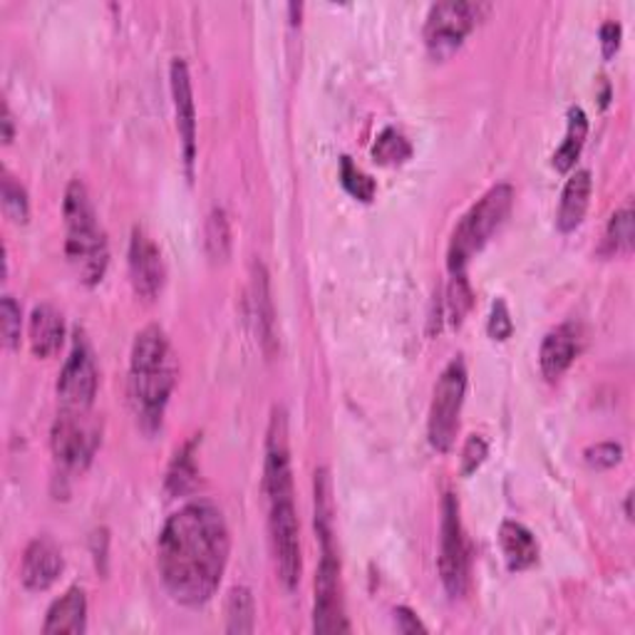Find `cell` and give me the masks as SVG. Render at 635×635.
I'll return each instance as SVG.
<instances>
[{
	"label": "cell",
	"instance_id": "1",
	"mask_svg": "<svg viewBox=\"0 0 635 635\" xmlns=\"http://www.w3.org/2000/svg\"><path fill=\"white\" fill-rule=\"evenodd\" d=\"M231 534L214 504L192 502L167 518L157 542V566L167 594L187 608L214 598L229 566Z\"/></svg>",
	"mask_w": 635,
	"mask_h": 635
},
{
	"label": "cell",
	"instance_id": "2",
	"mask_svg": "<svg viewBox=\"0 0 635 635\" xmlns=\"http://www.w3.org/2000/svg\"><path fill=\"white\" fill-rule=\"evenodd\" d=\"M177 383V360L164 327L147 325L137 333L130 357V400L147 432L162 427L169 395Z\"/></svg>",
	"mask_w": 635,
	"mask_h": 635
},
{
	"label": "cell",
	"instance_id": "3",
	"mask_svg": "<svg viewBox=\"0 0 635 635\" xmlns=\"http://www.w3.org/2000/svg\"><path fill=\"white\" fill-rule=\"evenodd\" d=\"M62 214H65L68 229L65 253L72 269H75L84 285H98L104 279V271H108L110 249L100 226L98 211H94L88 194V187L80 179L70 182L65 201H62Z\"/></svg>",
	"mask_w": 635,
	"mask_h": 635
},
{
	"label": "cell",
	"instance_id": "4",
	"mask_svg": "<svg viewBox=\"0 0 635 635\" xmlns=\"http://www.w3.org/2000/svg\"><path fill=\"white\" fill-rule=\"evenodd\" d=\"M512 204L514 189L510 184H496L462 216L447 251V266L452 276H462L467 271V263L490 243L494 231L510 216Z\"/></svg>",
	"mask_w": 635,
	"mask_h": 635
},
{
	"label": "cell",
	"instance_id": "5",
	"mask_svg": "<svg viewBox=\"0 0 635 635\" xmlns=\"http://www.w3.org/2000/svg\"><path fill=\"white\" fill-rule=\"evenodd\" d=\"M464 393H467V365H464L462 357H454L442 370L430 405L427 437L437 452H450L454 447V440H457L460 432Z\"/></svg>",
	"mask_w": 635,
	"mask_h": 635
},
{
	"label": "cell",
	"instance_id": "6",
	"mask_svg": "<svg viewBox=\"0 0 635 635\" xmlns=\"http://www.w3.org/2000/svg\"><path fill=\"white\" fill-rule=\"evenodd\" d=\"M293 496H276V500H269V532H271L273 561H276V574L285 591L299 588L303 574L301 524Z\"/></svg>",
	"mask_w": 635,
	"mask_h": 635
},
{
	"label": "cell",
	"instance_id": "7",
	"mask_svg": "<svg viewBox=\"0 0 635 635\" xmlns=\"http://www.w3.org/2000/svg\"><path fill=\"white\" fill-rule=\"evenodd\" d=\"M490 6L472 0H447L430 8L425 23V46L435 60H447L462 48L464 38L480 23Z\"/></svg>",
	"mask_w": 635,
	"mask_h": 635
},
{
	"label": "cell",
	"instance_id": "8",
	"mask_svg": "<svg viewBox=\"0 0 635 635\" xmlns=\"http://www.w3.org/2000/svg\"><path fill=\"white\" fill-rule=\"evenodd\" d=\"M321 542V564L315 571V601H313V631L315 633H347L351 623L345 616L341 558L333 536L318 538Z\"/></svg>",
	"mask_w": 635,
	"mask_h": 635
},
{
	"label": "cell",
	"instance_id": "9",
	"mask_svg": "<svg viewBox=\"0 0 635 635\" xmlns=\"http://www.w3.org/2000/svg\"><path fill=\"white\" fill-rule=\"evenodd\" d=\"M440 578L450 598H462L470 586V554L464 542L460 504L454 494H444L440 526Z\"/></svg>",
	"mask_w": 635,
	"mask_h": 635
},
{
	"label": "cell",
	"instance_id": "10",
	"mask_svg": "<svg viewBox=\"0 0 635 635\" xmlns=\"http://www.w3.org/2000/svg\"><path fill=\"white\" fill-rule=\"evenodd\" d=\"M94 395H98V367H94L92 351L84 341H75L65 365L60 370L58 397L65 412L84 415L92 407Z\"/></svg>",
	"mask_w": 635,
	"mask_h": 635
},
{
	"label": "cell",
	"instance_id": "11",
	"mask_svg": "<svg viewBox=\"0 0 635 635\" xmlns=\"http://www.w3.org/2000/svg\"><path fill=\"white\" fill-rule=\"evenodd\" d=\"M98 432L82 422L80 412H62L56 420L50 432L52 457L58 460L60 467L82 472L94 457L98 450Z\"/></svg>",
	"mask_w": 635,
	"mask_h": 635
},
{
	"label": "cell",
	"instance_id": "12",
	"mask_svg": "<svg viewBox=\"0 0 635 635\" xmlns=\"http://www.w3.org/2000/svg\"><path fill=\"white\" fill-rule=\"evenodd\" d=\"M130 281L134 293L144 301H154L164 289L167 266L162 251L144 229L137 226L130 239Z\"/></svg>",
	"mask_w": 635,
	"mask_h": 635
},
{
	"label": "cell",
	"instance_id": "13",
	"mask_svg": "<svg viewBox=\"0 0 635 635\" xmlns=\"http://www.w3.org/2000/svg\"><path fill=\"white\" fill-rule=\"evenodd\" d=\"M169 82H172V100H174V118H177V132L182 140L184 164L187 172L192 177L194 159H196V104H194V90H192V72L184 60H174L169 68Z\"/></svg>",
	"mask_w": 635,
	"mask_h": 635
},
{
	"label": "cell",
	"instance_id": "14",
	"mask_svg": "<svg viewBox=\"0 0 635 635\" xmlns=\"http://www.w3.org/2000/svg\"><path fill=\"white\" fill-rule=\"evenodd\" d=\"M62 568H65V558H62L60 546L52 538L40 536L26 548L23 564H20V581L30 594H42L60 578Z\"/></svg>",
	"mask_w": 635,
	"mask_h": 635
},
{
	"label": "cell",
	"instance_id": "15",
	"mask_svg": "<svg viewBox=\"0 0 635 635\" xmlns=\"http://www.w3.org/2000/svg\"><path fill=\"white\" fill-rule=\"evenodd\" d=\"M578 353V331L571 323H564L548 331L542 351H538V365L546 380H558L571 367Z\"/></svg>",
	"mask_w": 635,
	"mask_h": 635
},
{
	"label": "cell",
	"instance_id": "16",
	"mask_svg": "<svg viewBox=\"0 0 635 635\" xmlns=\"http://www.w3.org/2000/svg\"><path fill=\"white\" fill-rule=\"evenodd\" d=\"M591 192H594V179H591L588 169H578V172L568 177L556 214V226L561 234H571V231H576L584 224L591 204Z\"/></svg>",
	"mask_w": 635,
	"mask_h": 635
},
{
	"label": "cell",
	"instance_id": "17",
	"mask_svg": "<svg viewBox=\"0 0 635 635\" xmlns=\"http://www.w3.org/2000/svg\"><path fill=\"white\" fill-rule=\"evenodd\" d=\"M28 337L36 357H52L60 351L62 341H65V321H62V313L56 305H36L28 323Z\"/></svg>",
	"mask_w": 635,
	"mask_h": 635
},
{
	"label": "cell",
	"instance_id": "18",
	"mask_svg": "<svg viewBox=\"0 0 635 635\" xmlns=\"http://www.w3.org/2000/svg\"><path fill=\"white\" fill-rule=\"evenodd\" d=\"M88 631V598L82 588H70L65 596L52 603L42 633L46 635H82Z\"/></svg>",
	"mask_w": 635,
	"mask_h": 635
},
{
	"label": "cell",
	"instance_id": "19",
	"mask_svg": "<svg viewBox=\"0 0 635 635\" xmlns=\"http://www.w3.org/2000/svg\"><path fill=\"white\" fill-rule=\"evenodd\" d=\"M253 309H256V323H259L263 353H266L269 357L276 355L279 351L276 311H273L271 283H269V273L266 269H263V263H256V266H253Z\"/></svg>",
	"mask_w": 635,
	"mask_h": 635
},
{
	"label": "cell",
	"instance_id": "20",
	"mask_svg": "<svg viewBox=\"0 0 635 635\" xmlns=\"http://www.w3.org/2000/svg\"><path fill=\"white\" fill-rule=\"evenodd\" d=\"M500 546L510 571H526L538 561V544L524 524L504 522L500 526Z\"/></svg>",
	"mask_w": 635,
	"mask_h": 635
},
{
	"label": "cell",
	"instance_id": "21",
	"mask_svg": "<svg viewBox=\"0 0 635 635\" xmlns=\"http://www.w3.org/2000/svg\"><path fill=\"white\" fill-rule=\"evenodd\" d=\"M588 137V120L586 112L581 108H571L568 110V127H566V140L564 144L558 147L554 154V167L556 172L566 174L571 169L576 167V159L581 157V150H584Z\"/></svg>",
	"mask_w": 635,
	"mask_h": 635
},
{
	"label": "cell",
	"instance_id": "22",
	"mask_svg": "<svg viewBox=\"0 0 635 635\" xmlns=\"http://www.w3.org/2000/svg\"><path fill=\"white\" fill-rule=\"evenodd\" d=\"M256 628V601L246 586H234L226 598V631L253 633Z\"/></svg>",
	"mask_w": 635,
	"mask_h": 635
},
{
	"label": "cell",
	"instance_id": "23",
	"mask_svg": "<svg viewBox=\"0 0 635 635\" xmlns=\"http://www.w3.org/2000/svg\"><path fill=\"white\" fill-rule=\"evenodd\" d=\"M633 209L631 204L618 209L616 214L611 216L608 229H606V249L616 256H628L633 251L635 241V221H633Z\"/></svg>",
	"mask_w": 635,
	"mask_h": 635
},
{
	"label": "cell",
	"instance_id": "24",
	"mask_svg": "<svg viewBox=\"0 0 635 635\" xmlns=\"http://www.w3.org/2000/svg\"><path fill=\"white\" fill-rule=\"evenodd\" d=\"M206 251L214 261H226L231 256V226L224 209H214L206 219L204 231Z\"/></svg>",
	"mask_w": 635,
	"mask_h": 635
},
{
	"label": "cell",
	"instance_id": "25",
	"mask_svg": "<svg viewBox=\"0 0 635 635\" xmlns=\"http://www.w3.org/2000/svg\"><path fill=\"white\" fill-rule=\"evenodd\" d=\"M373 157L380 164L397 167L402 162H407V159L412 157V147L397 130L387 127V130H383V134L377 137V142L373 147Z\"/></svg>",
	"mask_w": 635,
	"mask_h": 635
},
{
	"label": "cell",
	"instance_id": "26",
	"mask_svg": "<svg viewBox=\"0 0 635 635\" xmlns=\"http://www.w3.org/2000/svg\"><path fill=\"white\" fill-rule=\"evenodd\" d=\"M194 444H187L182 452H177V460L172 462V470L167 474V490L169 494H187L194 486L196 480V467H194V457H192Z\"/></svg>",
	"mask_w": 635,
	"mask_h": 635
},
{
	"label": "cell",
	"instance_id": "27",
	"mask_svg": "<svg viewBox=\"0 0 635 635\" xmlns=\"http://www.w3.org/2000/svg\"><path fill=\"white\" fill-rule=\"evenodd\" d=\"M341 184L345 187V192L357 201H373L375 196V182L365 172H360L351 157L341 159Z\"/></svg>",
	"mask_w": 635,
	"mask_h": 635
},
{
	"label": "cell",
	"instance_id": "28",
	"mask_svg": "<svg viewBox=\"0 0 635 635\" xmlns=\"http://www.w3.org/2000/svg\"><path fill=\"white\" fill-rule=\"evenodd\" d=\"M3 211L10 221L16 224H26L30 216V201L26 189L16 182V177H10L8 172L3 174Z\"/></svg>",
	"mask_w": 635,
	"mask_h": 635
},
{
	"label": "cell",
	"instance_id": "29",
	"mask_svg": "<svg viewBox=\"0 0 635 635\" xmlns=\"http://www.w3.org/2000/svg\"><path fill=\"white\" fill-rule=\"evenodd\" d=\"M0 331H3L8 351H16L20 345V331H23V313H20L13 295H3V301H0Z\"/></svg>",
	"mask_w": 635,
	"mask_h": 635
},
{
	"label": "cell",
	"instance_id": "30",
	"mask_svg": "<svg viewBox=\"0 0 635 635\" xmlns=\"http://www.w3.org/2000/svg\"><path fill=\"white\" fill-rule=\"evenodd\" d=\"M472 303H474V295L467 283V276H464V273L462 276H452L450 291H447V311H450V321L454 327L462 325L464 315H467L472 309Z\"/></svg>",
	"mask_w": 635,
	"mask_h": 635
},
{
	"label": "cell",
	"instance_id": "31",
	"mask_svg": "<svg viewBox=\"0 0 635 635\" xmlns=\"http://www.w3.org/2000/svg\"><path fill=\"white\" fill-rule=\"evenodd\" d=\"M584 460L591 470H613L623 460V447L616 442H601L584 452Z\"/></svg>",
	"mask_w": 635,
	"mask_h": 635
},
{
	"label": "cell",
	"instance_id": "32",
	"mask_svg": "<svg viewBox=\"0 0 635 635\" xmlns=\"http://www.w3.org/2000/svg\"><path fill=\"white\" fill-rule=\"evenodd\" d=\"M486 454H490V444L482 435H472L462 450V474H472L484 464Z\"/></svg>",
	"mask_w": 635,
	"mask_h": 635
},
{
	"label": "cell",
	"instance_id": "33",
	"mask_svg": "<svg viewBox=\"0 0 635 635\" xmlns=\"http://www.w3.org/2000/svg\"><path fill=\"white\" fill-rule=\"evenodd\" d=\"M486 333L494 341H506L514 333V323H512V315L510 309H506L504 301H496L492 305V315H490V323H486Z\"/></svg>",
	"mask_w": 635,
	"mask_h": 635
},
{
	"label": "cell",
	"instance_id": "34",
	"mask_svg": "<svg viewBox=\"0 0 635 635\" xmlns=\"http://www.w3.org/2000/svg\"><path fill=\"white\" fill-rule=\"evenodd\" d=\"M621 36L623 30L616 23V20H608V23L601 26V50H603V58L611 60L616 56L618 48H621Z\"/></svg>",
	"mask_w": 635,
	"mask_h": 635
},
{
	"label": "cell",
	"instance_id": "35",
	"mask_svg": "<svg viewBox=\"0 0 635 635\" xmlns=\"http://www.w3.org/2000/svg\"><path fill=\"white\" fill-rule=\"evenodd\" d=\"M395 626L400 633H405V635H412V633H427V626L422 623L415 613H412L410 608H395Z\"/></svg>",
	"mask_w": 635,
	"mask_h": 635
},
{
	"label": "cell",
	"instance_id": "36",
	"mask_svg": "<svg viewBox=\"0 0 635 635\" xmlns=\"http://www.w3.org/2000/svg\"><path fill=\"white\" fill-rule=\"evenodd\" d=\"M3 142H6V144L13 142V118H10L8 104L3 108Z\"/></svg>",
	"mask_w": 635,
	"mask_h": 635
},
{
	"label": "cell",
	"instance_id": "37",
	"mask_svg": "<svg viewBox=\"0 0 635 635\" xmlns=\"http://www.w3.org/2000/svg\"><path fill=\"white\" fill-rule=\"evenodd\" d=\"M631 496H633V494H628V496H626V516H628V518H633V512H631Z\"/></svg>",
	"mask_w": 635,
	"mask_h": 635
}]
</instances>
